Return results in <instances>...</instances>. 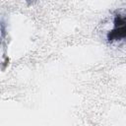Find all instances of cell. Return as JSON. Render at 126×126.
Instances as JSON below:
<instances>
[{
    "mask_svg": "<svg viewBox=\"0 0 126 126\" xmlns=\"http://www.w3.org/2000/svg\"><path fill=\"white\" fill-rule=\"evenodd\" d=\"M113 25V29L107 33V39L109 41L126 39V17L116 15Z\"/></svg>",
    "mask_w": 126,
    "mask_h": 126,
    "instance_id": "cell-1",
    "label": "cell"
},
{
    "mask_svg": "<svg viewBox=\"0 0 126 126\" xmlns=\"http://www.w3.org/2000/svg\"><path fill=\"white\" fill-rule=\"evenodd\" d=\"M34 1H36V0H27V2H28V4H31V3H33Z\"/></svg>",
    "mask_w": 126,
    "mask_h": 126,
    "instance_id": "cell-2",
    "label": "cell"
}]
</instances>
